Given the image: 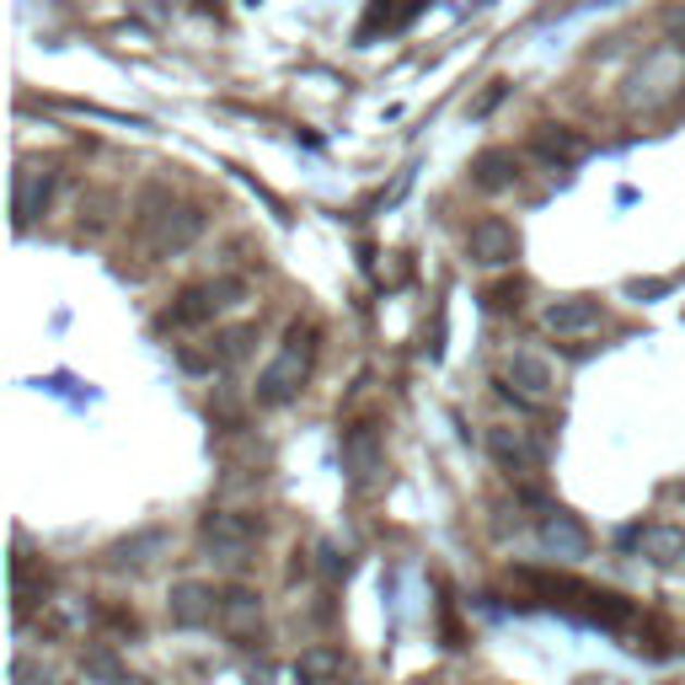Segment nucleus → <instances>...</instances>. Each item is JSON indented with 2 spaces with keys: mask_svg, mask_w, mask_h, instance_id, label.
<instances>
[{
  "mask_svg": "<svg viewBox=\"0 0 685 685\" xmlns=\"http://www.w3.org/2000/svg\"><path fill=\"white\" fill-rule=\"evenodd\" d=\"M311 338H316L311 327H290L284 348L262 365V375H257V402L262 407H279V402H290L301 391V380L311 375V354H316Z\"/></svg>",
  "mask_w": 685,
  "mask_h": 685,
  "instance_id": "nucleus-1",
  "label": "nucleus"
},
{
  "mask_svg": "<svg viewBox=\"0 0 685 685\" xmlns=\"http://www.w3.org/2000/svg\"><path fill=\"white\" fill-rule=\"evenodd\" d=\"M252 541H257V519H247V514H231V509H209V514H204V547L225 562V567L247 562Z\"/></svg>",
  "mask_w": 685,
  "mask_h": 685,
  "instance_id": "nucleus-2",
  "label": "nucleus"
},
{
  "mask_svg": "<svg viewBox=\"0 0 685 685\" xmlns=\"http://www.w3.org/2000/svg\"><path fill=\"white\" fill-rule=\"evenodd\" d=\"M225 295H242V284H231V279H220V284H193V290H183V295L172 301V311L161 316V327H198V321H215V316L231 306Z\"/></svg>",
  "mask_w": 685,
  "mask_h": 685,
  "instance_id": "nucleus-3",
  "label": "nucleus"
},
{
  "mask_svg": "<svg viewBox=\"0 0 685 685\" xmlns=\"http://www.w3.org/2000/svg\"><path fill=\"white\" fill-rule=\"evenodd\" d=\"M466 257L477 262V268H509L514 257H519V231L509 225V220H477L472 231H466Z\"/></svg>",
  "mask_w": 685,
  "mask_h": 685,
  "instance_id": "nucleus-4",
  "label": "nucleus"
},
{
  "mask_svg": "<svg viewBox=\"0 0 685 685\" xmlns=\"http://www.w3.org/2000/svg\"><path fill=\"white\" fill-rule=\"evenodd\" d=\"M167 611H172L178 626H209V622H220V595H215L209 584H198V578H183V584L172 589Z\"/></svg>",
  "mask_w": 685,
  "mask_h": 685,
  "instance_id": "nucleus-5",
  "label": "nucleus"
},
{
  "mask_svg": "<svg viewBox=\"0 0 685 685\" xmlns=\"http://www.w3.org/2000/svg\"><path fill=\"white\" fill-rule=\"evenodd\" d=\"M541 321H547V332H558V338H584V332L600 327V301H589V295H567V301H552Z\"/></svg>",
  "mask_w": 685,
  "mask_h": 685,
  "instance_id": "nucleus-6",
  "label": "nucleus"
},
{
  "mask_svg": "<svg viewBox=\"0 0 685 685\" xmlns=\"http://www.w3.org/2000/svg\"><path fill=\"white\" fill-rule=\"evenodd\" d=\"M257 622H262V606H257L252 589H225V595H220V626H225L231 643L257 637Z\"/></svg>",
  "mask_w": 685,
  "mask_h": 685,
  "instance_id": "nucleus-7",
  "label": "nucleus"
},
{
  "mask_svg": "<svg viewBox=\"0 0 685 685\" xmlns=\"http://www.w3.org/2000/svg\"><path fill=\"white\" fill-rule=\"evenodd\" d=\"M622 547H643L653 562H675L685 552V530H675V525H632L622 536Z\"/></svg>",
  "mask_w": 685,
  "mask_h": 685,
  "instance_id": "nucleus-8",
  "label": "nucleus"
},
{
  "mask_svg": "<svg viewBox=\"0 0 685 685\" xmlns=\"http://www.w3.org/2000/svg\"><path fill=\"white\" fill-rule=\"evenodd\" d=\"M541 541H547L558 558H584V552H589V530H584L573 514H562V509H552V514L541 519Z\"/></svg>",
  "mask_w": 685,
  "mask_h": 685,
  "instance_id": "nucleus-9",
  "label": "nucleus"
},
{
  "mask_svg": "<svg viewBox=\"0 0 685 685\" xmlns=\"http://www.w3.org/2000/svg\"><path fill=\"white\" fill-rule=\"evenodd\" d=\"M519 178V161H514V150H503V145H488V150H477V161H472V183L488 187V193H499Z\"/></svg>",
  "mask_w": 685,
  "mask_h": 685,
  "instance_id": "nucleus-10",
  "label": "nucleus"
},
{
  "mask_svg": "<svg viewBox=\"0 0 685 685\" xmlns=\"http://www.w3.org/2000/svg\"><path fill=\"white\" fill-rule=\"evenodd\" d=\"M488 450H493V461H499L503 472H530L541 461V450L519 429H488Z\"/></svg>",
  "mask_w": 685,
  "mask_h": 685,
  "instance_id": "nucleus-11",
  "label": "nucleus"
},
{
  "mask_svg": "<svg viewBox=\"0 0 685 685\" xmlns=\"http://www.w3.org/2000/svg\"><path fill=\"white\" fill-rule=\"evenodd\" d=\"M536 150H541L547 161H558V167H573V161H584V156H589V145H584L573 129H562V124H541V129H536Z\"/></svg>",
  "mask_w": 685,
  "mask_h": 685,
  "instance_id": "nucleus-12",
  "label": "nucleus"
},
{
  "mask_svg": "<svg viewBox=\"0 0 685 685\" xmlns=\"http://www.w3.org/2000/svg\"><path fill=\"white\" fill-rule=\"evenodd\" d=\"M509 380L525 386L530 402H547V396H552V365L536 359V354H514V359H509Z\"/></svg>",
  "mask_w": 685,
  "mask_h": 685,
  "instance_id": "nucleus-13",
  "label": "nucleus"
},
{
  "mask_svg": "<svg viewBox=\"0 0 685 685\" xmlns=\"http://www.w3.org/2000/svg\"><path fill=\"white\" fill-rule=\"evenodd\" d=\"M49 187H54V178L49 172H16V225H27L33 215H38V204H49Z\"/></svg>",
  "mask_w": 685,
  "mask_h": 685,
  "instance_id": "nucleus-14",
  "label": "nucleus"
},
{
  "mask_svg": "<svg viewBox=\"0 0 685 685\" xmlns=\"http://www.w3.org/2000/svg\"><path fill=\"white\" fill-rule=\"evenodd\" d=\"M343 461H348L354 482H370L375 472H380V450H375V435H370V429H354V435L343 439Z\"/></svg>",
  "mask_w": 685,
  "mask_h": 685,
  "instance_id": "nucleus-15",
  "label": "nucleus"
},
{
  "mask_svg": "<svg viewBox=\"0 0 685 685\" xmlns=\"http://www.w3.org/2000/svg\"><path fill=\"white\" fill-rule=\"evenodd\" d=\"M295 675H301L306 685L338 681V675H343V653H338V648H306L301 664H295Z\"/></svg>",
  "mask_w": 685,
  "mask_h": 685,
  "instance_id": "nucleus-16",
  "label": "nucleus"
},
{
  "mask_svg": "<svg viewBox=\"0 0 685 685\" xmlns=\"http://www.w3.org/2000/svg\"><path fill=\"white\" fill-rule=\"evenodd\" d=\"M161 547H167V530H145V536H134V541L119 547V562H134V567H139V562H150V552H161Z\"/></svg>",
  "mask_w": 685,
  "mask_h": 685,
  "instance_id": "nucleus-17",
  "label": "nucleus"
},
{
  "mask_svg": "<svg viewBox=\"0 0 685 685\" xmlns=\"http://www.w3.org/2000/svg\"><path fill=\"white\" fill-rule=\"evenodd\" d=\"M519 295H525L519 279H514V284H499V290H493V306H499V311H519Z\"/></svg>",
  "mask_w": 685,
  "mask_h": 685,
  "instance_id": "nucleus-18",
  "label": "nucleus"
},
{
  "mask_svg": "<svg viewBox=\"0 0 685 685\" xmlns=\"http://www.w3.org/2000/svg\"><path fill=\"white\" fill-rule=\"evenodd\" d=\"M321 558H327V573H348V558H338V547H321Z\"/></svg>",
  "mask_w": 685,
  "mask_h": 685,
  "instance_id": "nucleus-19",
  "label": "nucleus"
}]
</instances>
